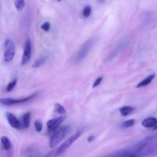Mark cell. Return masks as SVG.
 <instances>
[{"label": "cell", "instance_id": "83f0119b", "mask_svg": "<svg viewBox=\"0 0 157 157\" xmlns=\"http://www.w3.org/2000/svg\"><path fill=\"white\" fill-rule=\"evenodd\" d=\"M28 157H35V156H28Z\"/></svg>", "mask_w": 157, "mask_h": 157}, {"label": "cell", "instance_id": "ac0fdd59", "mask_svg": "<svg viewBox=\"0 0 157 157\" xmlns=\"http://www.w3.org/2000/svg\"><path fill=\"white\" fill-rule=\"evenodd\" d=\"M92 12V9L90 6H87L84 7L82 11V15L84 18H88Z\"/></svg>", "mask_w": 157, "mask_h": 157}, {"label": "cell", "instance_id": "d4e9b609", "mask_svg": "<svg viewBox=\"0 0 157 157\" xmlns=\"http://www.w3.org/2000/svg\"><path fill=\"white\" fill-rule=\"evenodd\" d=\"M125 157H139L137 156V155H136V154H131V155H130V156H125Z\"/></svg>", "mask_w": 157, "mask_h": 157}, {"label": "cell", "instance_id": "7c38bea8", "mask_svg": "<svg viewBox=\"0 0 157 157\" xmlns=\"http://www.w3.org/2000/svg\"><path fill=\"white\" fill-rule=\"evenodd\" d=\"M31 121V113L27 112L25 113L22 117V121H21V127L24 129H27L30 125Z\"/></svg>", "mask_w": 157, "mask_h": 157}, {"label": "cell", "instance_id": "ffe728a7", "mask_svg": "<svg viewBox=\"0 0 157 157\" xmlns=\"http://www.w3.org/2000/svg\"><path fill=\"white\" fill-rule=\"evenodd\" d=\"M135 122H136V121H135V120L133 119L128 120V121H124L121 126H122V127H124V128H128V127H133V126L135 124Z\"/></svg>", "mask_w": 157, "mask_h": 157}, {"label": "cell", "instance_id": "4fadbf2b", "mask_svg": "<svg viewBox=\"0 0 157 157\" xmlns=\"http://www.w3.org/2000/svg\"><path fill=\"white\" fill-rule=\"evenodd\" d=\"M135 108L133 107H130V106H124L120 108V113L122 116H128L130 113H133L134 111Z\"/></svg>", "mask_w": 157, "mask_h": 157}, {"label": "cell", "instance_id": "603a6c76", "mask_svg": "<svg viewBox=\"0 0 157 157\" xmlns=\"http://www.w3.org/2000/svg\"><path fill=\"white\" fill-rule=\"evenodd\" d=\"M41 29L44 30V32H48L51 29V24L49 22H44V24L41 25Z\"/></svg>", "mask_w": 157, "mask_h": 157}, {"label": "cell", "instance_id": "e0dca14e", "mask_svg": "<svg viewBox=\"0 0 157 157\" xmlns=\"http://www.w3.org/2000/svg\"><path fill=\"white\" fill-rule=\"evenodd\" d=\"M55 109L56 112H58L60 114H64L66 113L65 108L61 104H58V103H55Z\"/></svg>", "mask_w": 157, "mask_h": 157}, {"label": "cell", "instance_id": "44dd1931", "mask_svg": "<svg viewBox=\"0 0 157 157\" xmlns=\"http://www.w3.org/2000/svg\"><path fill=\"white\" fill-rule=\"evenodd\" d=\"M35 130H36L37 132H38V133H40V132L42 130V128H43V125L42 124H41L40 121H36L35 122Z\"/></svg>", "mask_w": 157, "mask_h": 157}, {"label": "cell", "instance_id": "5bb4252c", "mask_svg": "<svg viewBox=\"0 0 157 157\" xmlns=\"http://www.w3.org/2000/svg\"><path fill=\"white\" fill-rule=\"evenodd\" d=\"M0 141H1V144L2 145L3 149L5 150H9L11 149V147H12V144H11V141L7 136H2L1 139H0Z\"/></svg>", "mask_w": 157, "mask_h": 157}, {"label": "cell", "instance_id": "277c9868", "mask_svg": "<svg viewBox=\"0 0 157 157\" xmlns=\"http://www.w3.org/2000/svg\"><path fill=\"white\" fill-rule=\"evenodd\" d=\"M5 52H4V61L9 63L13 60L15 54V44L11 40L7 39L5 42Z\"/></svg>", "mask_w": 157, "mask_h": 157}, {"label": "cell", "instance_id": "6da1fadb", "mask_svg": "<svg viewBox=\"0 0 157 157\" xmlns=\"http://www.w3.org/2000/svg\"><path fill=\"white\" fill-rule=\"evenodd\" d=\"M71 130L70 126H64V127H61L58 130H57L52 135L49 140V146L51 148H55L56 146H58L60 143L62 141L66 136V135L69 133Z\"/></svg>", "mask_w": 157, "mask_h": 157}, {"label": "cell", "instance_id": "f1b7e54d", "mask_svg": "<svg viewBox=\"0 0 157 157\" xmlns=\"http://www.w3.org/2000/svg\"><path fill=\"white\" fill-rule=\"evenodd\" d=\"M57 1H58V2H61V0H57Z\"/></svg>", "mask_w": 157, "mask_h": 157}, {"label": "cell", "instance_id": "4316f807", "mask_svg": "<svg viewBox=\"0 0 157 157\" xmlns=\"http://www.w3.org/2000/svg\"><path fill=\"white\" fill-rule=\"evenodd\" d=\"M44 157H51V156H50V155H48V156H44Z\"/></svg>", "mask_w": 157, "mask_h": 157}, {"label": "cell", "instance_id": "52a82bcc", "mask_svg": "<svg viewBox=\"0 0 157 157\" xmlns=\"http://www.w3.org/2000/svg\"><path fill=\"white\" fill-rule=\"evenodd\" d=\"M6 117L8 122H9V125H10L12 127H13L14 129L20 130V129L22 128V127H21V124L20 123V121H18V118H17L15 115L12 114V113L7 112V113H6Z\"/></svg>", "mask_w": 157, "mask_h": 157}, {"label": "cell", "instance_id": "30bf717a", "mask_svg": "<svg viewBox=\"0 0 157 157\" xmlns=\"http://www.w3.org/2000/svg\"><path fill=\"white\" fill-rule=\"evenodd\" d=\"M156 124L157 119L156 117H153L146 118L142 122V125L146 128H154L156 127Z\"/></svg>", "mask_w": 157, "mask_h": 157}, {"label": "cell", "instance_id": "7a4b0ae2", "mask_svg": "<svg viewBox=\"0 0 157 157\" xmlns=\"http://www.w3.org/2000/svg\"><path fill=\"white\" fill-rule=\"evenodd\" d=\"M95 41H96L95 38L92 37V38H89L88 40H87V41L82 44L81 48L79 49L78 53L76 54V56H75V62L76 63L81 62V61H83V60L87 56L89 52H90V49L92 48L93 45L94 44Z\"/></svg>", "mask_w": 157, "mask_h": 157}, {"label": "cell", "instance_id": "8992f818", "mask_svg": "<svg viewBox=\"0 0 157 157\" xmlns=\"http://www.w3.org/2000/svg\"><path fill=\"white\" fill-rule=\"evenodd\" d=\"M32 58V43L30 39H27L25 44L24 52H23L22 58H21V65L28 64Z\"/></svg>", "mask_w": 157, "mask_h": 157}, {"label": "cell", "instance_id": "9a60e30c", "mask_svg": "<svg viewBox=\"0 0 157 157\" xmlns=\"http://www.w3.org/2000/svg\"><path fill=\"white\" fill-rule=\"evenodd\" d=\"M46 61H47V58H46V57H44V56L41 57V58H38L37 60H35V61L33 63V64H32V67H34V68H35V67H40V66L43 65V64L45 63Z\"/></svg>", "mask_w": 157, "mask_h": 157}, {"label": "cell", "instance_id": "484cf974", "mask_svg": "<svg viewBox=\"0 0 157 157\" xmlns=\"http://www.w3.org/2000/svg\"><path fill=\"white\" fill-rule=\"evenodd\" d=\"M153 130H157V124H156V127H154V128H153Z\"/></svg>", "mask_w": 157, "mask_h": 157}, {"label": "cell", "instance_id": "5b68a950", "mask_svg": "<svg viewBox=\"0 0 157 157\" xmlns=\"http://www.w3.org/2000/svg\"><path fill=\"white\" fill-rule=\"evenodd\" d=\"M36 96V94H33L32 95L29 97L22 98H18V99H14V98H0V104H4L6 106H12L16 105V104H22V103H26L28 101H31Z\"/></svg>", "mask_w": 157, "mask_h": 157}, {"label": "cell", "instance_id": "cb8c5ba5", "mask_svg": "<svg viewBox=\"0 0 157 157\" xmlns=\"http://www.w3.org/2000/svg\"><path fill=\"white\" fill-rule=\"evenodd\" d=\"M94 136H89L88 137V142H90V141H93L94 139Z\"/></svg>", "mask_w": 157, "mask_h": 157}, {"label": "cell", "instance_id": "7402d4cb", "mask_svg": "<svg viewBox=\"0 0 157 157\" xmlns=\"http://www.w3.org/2000/svg\"><path fill=\"white\" fill-rule=\"evenodd\" d=\"M103 78H103V77H99V78H97V79L95 80L94 82L92 87H93V88H96L97 87H98V86H99L100 84H101V82H102Z\"/></svg>", "mask_w": 157, "mask_h": 157}, {"label": "cell", "instance_id": "2e32d148", "mask_svg": "<svg viewBox=\"0 0 157 157\" xmlns=\"http://www.w3.org/2000/svg\"><path fill=\"white\" fill-rule=\"evenodd\" d=\"M14 4H15V9L20 12L25 6V0H14Z\"/></svg>", "mask_w": 157, "mask_h": 157}, {"label": "cell", "instance_id": "d6986e66", "mask_svg": "<svg viewBox=\"0 0 157 157\" xmlns=\"http://www.w3.org/2000/svg\"><path fill=\"white\" fill-rule=\"evenodd\" d=\"M17 81H17V79L15 78V79H14L13 81H12L11 82H9V84H7V87H6V91H7V92L12 91V90L14 89V87L16 86Z\"/></svg>", "mask_w": 157, "mask_h": 157}, {"label": "cell", "instance_id": "9c48e42d", "mask_svg": "<svg viewBox=\"0 0 157 157\" xmlns=\"http://www.w3.org/2000/svg\"><path fill=\"white\" fill-rule=\"evenodd\" d=\"M127 39H123L122 41H121V42L117 44V47L113 49V52H112L111 53L108 55V57H107V59L106 60H107V61H111L113 58H114L115 57H116L117 55L118 54L121 52V51L122 50L124 47H125V45L127 44Z\"/></svg>", "mask_w": 157, "mask_h": 157}, {"label": "cell", "instance_id": "3957f363", "mask_svg": "<svg viewBox=\"0 0 157 157\" xmlns=\"http://www.w3.org/2000/svg\"><path fill=\"white\" fill-rule=\"evenodd\" d=\"M82 134V131H78L76 133H75L74 135H72L71 137H69L67 140L64 143H63L61 146L59 147V148L56 150L55 152V155L56 156H60V155L63 154L64 153H65L72 145H73L74 143L78 139H79L80 136Z\"/></svg>", "mask_w": 157, "mask_h": 157}, {"label": "cell", "instance_id": "8fae6325", "mask_svg": "<svg viewBox=\"0 0 157 157\" xmlns=\"http://www.w3.org/2000/svg\"><path fill=\"white\" fill-rule=\"evenodd\" d=\"M156 74H152V75H149L148 77L144 78L143 81H141L140 82L136 85V87H137V88H140V87H145V86L149 85V84L153 81V79L156 78Z\"/></svg>", "mask_w": 157, "mask_h": 157}, {"label": "cell", "instance_id": "ba28073f", "mask_svg": "<svg viewBox=\"0 0 157 157\" xmlns=\"http://www.w3.org/2000/svg\"><path fill=\"white\" fill-rule=\"evenodd\" d=\"M65 120V117H60L55 118V119L49 120L47 122V127L49 129V130L52 131V130H55L61 125L63 123V121Z\"/></svg>", "mask_w": 157, "mask_h": 157}]
</instances>
